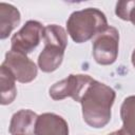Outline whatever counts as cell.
Segmentation results:
<instances>
[{
	"label": "cell",
	"instance_id": "6da1fadb",
	"mask_svg": "<svg viewBox=\"0 0 135 135\" xmlns=\"http://www.w3.org/2000/svg\"><path fill=\"white\" fill-rule=\"evenodd\" d=\"M116 94L112 88L93 80L80 100L85 123L95 129L105 127L111 120V109Z\"/></svg>",
	"mask_w": 135,
	"mask_h": 135
},
{
	"label": "cell",
	"instance_id": "7a4b0ae2",
	"mask_svg": "<svg viewBox=\"0 0 135 135\" xmlns=\"http://www.w3.org/2000/svg\"><path fill=\"white\" fill-rule=\"evenodd\" d=\"M109 27L105 15L98 8L88 7L71 14L66 21V30L76 43H82Z\"/></svg>",
	"mask_w": 135,
	"mask_h": 135
},
{
	"label": "cell",
	"instance_id": "3957f363",
	"mask_svg": "<svg viewBox=\"0 0 135 135\" xmlns=\"http://www.w3.org/2000/svg\"><path fill=\"white\" fill-rule=\"evenodd\" d=\"M42 38L44 40V49L39 54L38 66L42 72L51 73L56 71L62 62L68 37L63 27L57 24H50L44 27Z\"/></svg>",
	"mask_w": 135,
	"mask_h": 135
},
{
	"label": "cell",
	"instance_id": "277c9868",
	"mask_svg": "<svg viewBox=\"0 0 135 135\" xmlns=\"http://www.w3.org/2000/svg\"><path fill=\"white\" fill-rule=\"evenodd\" d=\"M119 33L116 27L109 26L93 42V57L98 64L110 65L118 56Z\"/></svg>",
	"mask_w": 135,
	"mask_h": 135
},
{
	"label": "cell",
	"instance_id": "5b68a950",
	"mask_svg": "<svg viewBox=\"0 0 135 135\" xmlns=\"http://www.w3.org/2000/svg\"><path fill=\"white\" fill-rule=\"evenodd\" d=\"M93 80L94 79L89 75L71 74L50 88V96L54 100H61L71 97L75 101L80 102L83 94Z\"/></svg>",
	"mask_w": 135,
	"mask_h": 135
},
{
	"label": "cell",
	"instance_id": "8992f818",
	"mask_svg": "<svg viewBox=\"0 0 135 135\" xmlns=\"http://www.w3.org/2000/svg\"><path fill=\"white\" fill-rule=\"evenodd\" d=\"M44 27L35 20H30L12 37V51L28 54L34 51L43 37Z\"/></svg>",
	"mask_w": 135,
	"mask_h": 135
},
{
	"label": "cell",
	"instance_id": "52a82bcc",
	"mask_svg": "<svg viewBox=\"0 0 135 135\" xmlns=\"http://www.w3.org/2000/svg\"><path fill=\"white\" fill-rule=\"evenodd\" d=\"M2 65H4L15 79L21 83L31 82L37 76L36 64L25 54L19 52L8 51L5 54V59Z\"/></svg>",
	"mask_w": 135,
	"mask_h": 135
},
{
	"label": "cell",
	"instance_id": "ba28073f",
	"mask_svg": "<svg viewBox=\"0 0 135 135\" xmlns=\"http://www.w3.org/2000/svg\"><path fill=\"white\" fill-rule=\"evenodd\" d=\"M35 135H69V126L61 116L43 113L37 118Z\"/></svg>",
	"mask_w": 135,
	"mask_h": 135
},
{
	"label": "cell",
	"instance_id": "9c48e42d",
	"mask_svg": "<svg viewBox=\"0 0 135 135\" xmlns=\"http://www.w3.org/2000/svg\"><path fill=\"white\" fill-rule=\"evenodd\" d=\"M38 115L31 110H20L11 119L9 133L12 135H35Z\"/></svg>",
	"mask_w": 135,
	"mask_h": 135
},
{
	"label": "cell",
	"instance_id": "30bf717a",
	"mask_svg": "<svg viewBox=\"0 0 135 135\" xmlns=\"http://www.w3.org/2000/svg\"><path fill=\"white\" fill-rule=\"evenodd\" d=\"M20 23V13L12 4L0 3V38L5 39Z\"/></svg>",
	"mask_w": 135,
	"mask_h": 135
},
{
	"label": "cell",
	"instance_id": "8fae6325",
	"mask_svg": "<svg viewBox=\"0 0 135 135\" xmlns=\"http://www.w3.org/2000/svg\"><path fill=\"white\" fill-rule=\"evenodd\" d=\"M122 130L128 135H135V96L127 97L120 108Z\"/></svg>",
	"mask_w": 135,
	"mask_h": 135
},
{
	"label": "cell",
	"instance_id": "7c38bea8",
	"mask_svg": "<svg viewBox=\"0 0 135 135\" xmlns=\"http://www.w3.org/2000/svg\"><path fill=\"white\" fill-rule=\"evenodd\" d=\"M15 80L11 72L4 65H1V104H9L16 98L17 89Z\"/></svg>",
	"mask_w": 135,
	"mask_h": 135
},
{
	"label": "cell",
	"instance_id": "4fadbf2b",
	"mask_svg": "<svg viewBox=\"0 0 135 135\" xmlns=\"http://www.w3.org/2000/svg\"><path fill=\"white\" fill-rule=\"evenodd\" d=\"M115 14L120 19L126 21H131L135 25V0L117 2Z\"/></svg>",
	"mask_w": 135,
	"mask_h": 135
},
{
	"label": "cell",
	"instance_id": "5bb4252c",
	"mask_svg": "<svg viewBox=\"0 0 135 135\" xmlns=\"http://www.w3.org/2000/svg\"><path fill=\"white\" fill-rule=\"evenodd\" d=\"M109 135H128L122 129H120V130H118V131H115V132H112L111 134H109Z\"/></svg>",
	"mask_w": 135,
	"mask_h": 135
},
{
	"label": "cell",
	"instance_id": "9a60e30c",
	"mask_svg": "<svg viewBox=\"0 0 135 135\" xmlns=\"http://www.w3.org/2000/svg\"><path fill=\"white\" fill-rule=\"evenodd\" d=\"M132 64L134 65V68H135V49H134V51H133V53H132Z\"/></svg>",
	"mask_w": 135,
	"mask_h": 135
}]
</instances>
